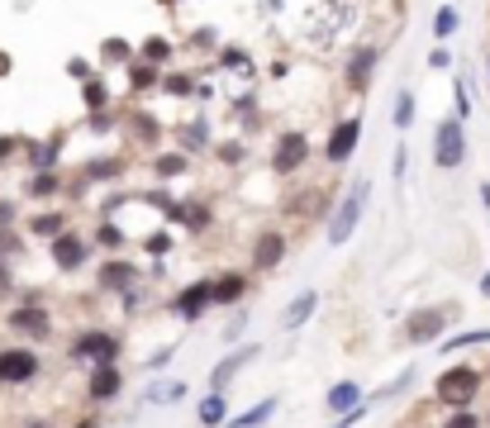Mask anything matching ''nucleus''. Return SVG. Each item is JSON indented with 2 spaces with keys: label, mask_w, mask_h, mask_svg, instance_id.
Masks as SVG:
<instances>
[{
  "label": "nucleus",
  "mask_w": 490,
  "mask_h": 428,
  "mask_svg": "<svg viewBox=\"0 0 490 428\" xmlns=\"http://www.w3.org/2000/svg\"><path fill=\"white\" fill-rule=\"evenodd\" d=\"M481 381H485V376H481L476 367H448V371L433 381V395H438V405H443V409H452V415H458V409H471V405H476Z\"/></svg>",
  "instance_id": "obj_1"
},
{
  "label": "nucleus",
  "mask_w": 490,
  "mask_h": 428,
  "mask_svg": "<svg viewBox=\"0 0 490 428\" xmlns=\"http://www.w3.org/2000/svg\"><path fill=\"white\" fill-rule=\"evenodd\" d=\"M458 319V305H429V309H414L410 319L400 324V343H410V348H424V343H438L443 338V328Z\"/></svg>",
  "instance_id": "obj_2"
},
{
  "label": "nucleus",
  "mask_w": 490,
  "mask_h": 428,
  "mask_svg": "<svg viewBox=\"0 0 490 428\" xmlns=\"http://www.w3.org/2000/svg\"><path fill=\"white\" fill-rule=\"evenodd\" d=\"M367 195H371V181H358V186L348 191V201L338 205V214H333V224H329V243H348V238H352V228L362 224Z\"/></svg>",
  "instance_id": "obj_3"
},
{
  "label": "nucleus",
  "mask_w": 490,
  "mask_h": 428,
  "mask_svg": "<svg viewBox=\"0 0 490 428\" xmlns=\"http://www.w3.org/2000/svg\"><path fill=\"white\" fill-rule=\"evenodd\" d=\"M39 376V357L29 348H5L0 352V386H29Z\"/></svg>",
  "instance_id": "obj_4"
},
{
  "label": "nucleus",
  "mask_w": 490,
  "mask_h": 428,
  "mask_svg": "<svg viewBox=\"0 0 490 428\" xmlns=\"http://www.w3.org/2000/svg\"><path fill=\"white\" fill-rule=\"evenodd\" d=\"M462 157H467L462 124H458V120H443V124H438V147H433V162H438V167H458Z\"/></svg>",
  "instance_id": "obj_5"
},
{
  "label": "nucleus",
  "mask_w": 490,
  "mask_h": 428,
  "mask_svg": "<svg viewBox=\"0 0 490 428\" xmlns=\"http://www.w3.org/2000/svg\"><path fill=\"white\" fill-rule=\"evenodd\" d=\"M124 390V371L114 367V361H100V367H91V381H86V395L95 405H105V400H114V395Z\"/></svg>",
  "instance_id": "obj_6"
},
{
  "label": "nucleus",
  "mask_w": 490,
  "mask_h": 428,
  "mask_svg": "<svg viewBox=\"0 0 490 428\" xmlns=\"http://www.w3.org/2000/svg\"><path fill=\"white\" fill-rule=\"evenodd\" d=\"M305 153H310V143L300 138V134H281V138H277V153H272V172L291 176L300 162H305Z\"/></svg>",
  "instance_id": "obj_7"
},
{
  "label": "nucleus",
  "mask_w": 490,
  "mask_h": 428,
  "mask_svg": "<svg viewBox=\"0 0 490 428\" xmlns=\"http://www.w3.org/2000/svg\"><path fill=\"white\" fill-rule=\"evenodd\" d=\"M252 357H258V343H243V348H233L229 357H219V367L210 371V390H224L233 376L243 371V361H252Z\"/></svg>",
  "instance_id": "obj_8"
},
{
  "label": "nucleus",
  "mask_w": 490,
  "mask_h": 428,
  "mask_svg": "<svg viewBox=\"0 0 490 428\" xmlns=\"http://www.w3.org/2000/svg\"><path fill=\"white\" fill-rule=\"evenodd\" d=\"M329 10H333V24H314V29H310V39H314V43L338 39L352 20H358V0H329Z\"/></svg>",
  "instance_id": "obj_9"
},
{
  "label": "nucleus",
  "mask_w": 490,
  "mask_h": 428,
  "mask_svg": "<svg viewBox=\"0 0 490 428\" xmlns=\"http://www.w3.org/2000/svg\"><path fill=\"white\" fill-rule=\"evenodd\" d=\"M371 76H377V48H358L352 62H348V91L362 95L371 86Z\"/></svg>",
  "instance_id": "obj_10"
},
{
  "label": "nucleus",
  "mask_w": 490,
  "mask_h": 428,
  "mask_svg": "<svg viewBox=\"0 0 490 428\" xmlns=\"http://www.w3.org/2000/svg\"><path fill=\"white\" fill-rule=\"evenodd\" d=\"M72 352H77V357H91L95 367H100V361H114L120 343H114L110 334H100V328H95V334H81V338H77V348H72Z\"/></svg>",
  "instance_id": "obj_11"
},
{
  "label": "nucleus",
  "mask_w": 490,
  "mask_h": 428,
  "mask_svg": "<svg viewBox=\"0 0 490 428\" xmlns=\"http://www.w3.org/2000/svg\"><path fill=\"white\" fill-rule=\"evenodd\" d=\"M10 328H14V334H29V338H48V334H53V324H48L43 305H24V309H14V315H10Z\"/></svg>",
  "instance_id": "obj_12"
},
{
  "label": "nucleus",
  "mask_w": 490,
  "mask_h": 428,
  "mask_svg": "<svg viewBox=\"0 0 490 428\" xmlns=\"http://www.w3.org/2000/svg\"><path fill=\"white\" fill-rule=\"evenodd\" d=\"M314 305H319V295H314V290H300L295 300L281 309V328H286V334H295V328H305V324H310V315H314Z\"/></svg>",
  "instance_id": "obj_13"
},
{
  "label": "nucleus",
  "mask_w": 490,
  "mask_h": 428,
  "mask_svg": "<svg viewBox=\"0 0 490 428\" xmlns=\"http://www.w3.org/2000/svg\"><path fill=\"white\" fill-rule=\"evenodd\" d=\"M358 134H362V120H343V124H338L333 138H329V162H348L352 147H358Z\"/></svg>",
  "instance_id": "obj_14"
},
{
  "label": "nucleus",
  "mask_w": 490,
  "mask_h": 428,
  "mask_svg": "<svg viewBox=\"0 0 490 428\" xmlns=\"http://www.w3.org/2000/svg\"><path fill=\"white\" fill-rule=\"evenodd\" d=\"M281 257H286V238L272 228V234L258 238V248H252V262H258V272H272V267H281Z\"/></svg>",
  "instance_id": "obj_15"
},
{
  "label": "nucleus",
  "mask_w": 490,
  "mask_h": 428,
  "mask_svg": "<svg viewBox=\"0 0 490 428\" xmlns=\"http://www.w3.org/2000/svg\"><path fill=\"white\" fill-rule=\"evenodd\" d=\"M243 290H248L243 276H239V272H224L219 281H210V305H239Z\"/></svg>",
  "instance_id": "obj_16"
},
{
  "label": "nucleus",
  "mask_w": 490,
  "mask_h": 428,
  "mask_svg": "<svg viewBox=\"0 0 490 428\" xmlns=\"http://www.w3.org/2000/svg\"><path fill=\"white\" fill-rule=\"evenodd\" d=\"M352 409H362V386L358 381H338L329 390V415H352Z\"/></svg>",
  "instance_id": "obj_17"
},
{
  "label": "nucleus",
  "mask_w": 490,
  "mask_h": 428,
  "mask_svg": "<svg viewBox=\"0 0 490 428\" xmlns=\"http://www.w3.org/2000/svg\"><path fill=\"white\" fill-rule=\"evenodd\" d=\"M100 286H105V290L139 286V267H129V262H105V267H100Z\"/></svg>",
  "instance_id": "obj_18"
},
{
  "label": "nucleus",
  "mask_w": 490,
  "mask_h": 428,
  "mask_svg": "<svg viewBox=\"0 0 490 428\" xmlns=\"http://www.w3.org/2000/svg\"><path fill=\"white\" fill-rule=\"evenodd\" d=\"M195 419L205 424V428H219V424H224V419H229V400H224V390H210L205 400H200V415H195Z\"/></svg>",
  "instance_id": "obj_19"
},
{
  "label": "nucleus",
  "mask_w": 490,
  "mask_h": 428,
  "mask_svg": "<svg viewBox=\"0 0 490 428\" xmlns=\"http://www.w3.org/2000/svg\"><path fill=\"white\" fill-rule=\"evenodd\" d=\"M205 305H210V281L191 286V290H186L181 300H177V309H181L186 319H200V315H205Z\"/></svg>",
  "instance_id": "obj_20"
},
{
  "label": "nucleus",
  "mask_w": 490,
  "mask_h": 428,
  "mask_svg": "<svg viewBox=\"0 0 490 428\" xmlns=\"http://www.w3.org/2000/svg\"><path fill=\"white\" fill-rule=\"evenodd\" d=\"M53 262L72 272V267H81V262H86V248H81L77 238H58V243H53Z\"/></svg>",
  "instance_id": "obj_21"
},
{
  "label": "nucleus",
  "mask_w": 490,
  "mask_h": 428,
  "mask_svg": "<svg viewBox=\"0 0 490 428\" xmlns=\"http://www.w3.org/2000/svg\"><path fill=\"white\" fill-rule=\"evenodd\" d=\"M186 395V381H162L153 390H143V405H167V400H181Z\"/></svg>",
  "instance_id": "obj_22"
},
{
  "label": "nucleus",
  "mask_w": 490,
  "mask_h": 428,
  "mask_svg": "<svg viewBox=\"0 0 490 428\" xmlns=\"http://www.w3.org/2000/svg\"><path fill=\"white\" fill-rule=\"evenodd\" d=\"M272 415H277V400H262L258 409H248V415H243V419H233L229 428H262Z\"/></svg>",
  "instance_id": "obj_23"
},
{
  "label": "nucleus",
  "mask_w": 490,
  "mask_h": 428,
  "mask_svg": "<svg viewBox=\"0 0 490 428\" xmlns=\"http://www.w3.org/2000/svg\"><path fill=\"white\" fill-rule=\"evenodd\" d=\"M481 343H490V328H471V334H458V338H448V352H462V348H481Z\"/></svg>",
  "instance_id": "obj_24"
},
{
  "label": "nucleus",
  "mask_w": 490,
  "mask_h": 428,
  "mask_svg": "<svg viewBox=\"0 0 490 428\" xmlns=\"http://www.w3.org/2000/svg\"><path fill=\"white\" fill-rule=\"evenodd\" d=\"M452 29H458V10H452V5H443V10L433 14V34H438V39H448Z\"/></svg>",
  "instance_id": "obj_25"
},
{
  "label": "nucleus",
  "mask_w": 490,
  "mask_h": 428,
  "mask_svg": "<svg viewBox=\"0 0 490 428\" xmlns=\"http://www.w3.org/2000/svg\"><path fill=\"white\" fill-rule=\"evenodd\" d=\"M410 120H414V101H410V91H404L400 105H395V129H410Z\"/></svg>",
  "instance_id": "obj_26"
},
{
  "label": "nucleus",
  "mask_w": 490,
  "mask_h": 428,
  "mask_svg": "<svg viewBox=\"0 0 490 428\" xmlns=\"http://www.w3.org/2000/svg\"><path fill=\"white\" fill-rule=\"evenodd\" d=\"M443 428H481V419L471 415V409H458V415H448V424Z\"/></svg>",
  "instance_id": "obj_27"
},
{
  "label": "nucleus",
  "mask_w": 490,
  "mask_h": 428,
  "mask_svg": "<svg viewBox=\"0 0 490 428\" xmlns=\"http://www.w3.org/2000/svg\"><path fill=\"white\" fill-rule=\"evenodd\" d=\"M105 101H110V91L100 86V81H86V105H91V110H100Z\"/></svg>",
  "instance_id": "obj_28"
},
{
  "label": "nucleus",
  "mask_w": 490,
  "mask_h": 428,
  "mask_svg": "<svg viewBox=\"0 0 490 428\" xmlns=\"http://www.w3.org/2000/svg\"><path fill=\"white\" fill-rule=\"evenodd\" d=\"M158 172H162V176H172V172H186V157H162V162H158Z\"/></svg>",
  "instance_id": "obj_29"
},
{
  "label": "nucleus",
  "mask_w": 490,
  "mask_h": 428,
  "mask_svg": "<svg viewBox=\"0 0 490 428\" xmlns=\"http://www.w3.org/2000/svg\"><path fill=\"white\" fill-rule=\"evenodd\" d=\"M172 352H177V348H162V352H153V357H148V371H162L167 361H172Z\"/></svg>",
  "instance_id": "obj_30"
},
{
  "label": "nucleus",
  "mask_w": 490,
  "mask_h": 428,
  "mask_svg": "<svg viewBox=\"0 0 490 428\" xmlns=\"http://www.w3.org/2000/svg\"><path fill=\"white\" fill-rule=\"evenodd\" d=\"M33 228H39V234H58V228H62V219H58V214H48V219H39Z\"/></svg>",
  "instance_id": "obj_31"
},
{
  "label": "nucleus",
  "mask_w": 490,
  "mask_h": 428,
  "mask_svg": "<svg viewBox=\"0 0 490 428\" xmlns=\"http://www.w3.org/2000/svg\"><path fill=\"white\" fill-rule=\"evenodd\" d=\"M167 91H172V95H186V91H191V81H186V76H167Z\"/></svg>",
  "instance_id": "obj_32"
},
{
  "label": "nucleus",
  "mask_w": 490,
  "mask_h": 428,
  "mask_svg": "<svg viewBox=\"0 0 490 428\" xmlns=\"http://www.w3.org/2000/svg\"><path fill=\"white\" fill-rule=\"evenodd\" d=\"M72 428H100V419H95V415H86V419H81V424H72Z\"/></svg>",
  "instance_id": "obj_33"
},
{
  "label": "nucleus",
  "mask_w": 490,
  "mask_h": 428,
  "mask_svg": "<svg viewBox=\"0 0 490 428\" xmlns=\"http://www.w3.org/2000/svg\"><path fill=\"white\" fill-rule=\"evenodd\" d=\"M5 290H10V272H5V267H0V295H5Z\"/></svg>",
  "instance_id": "obj_34"
},
{
  "label": "nucleus",
  "mask_w": 490,
  "mask_h": 428,
  "mask_svg": "<svg viewBox=\"0 0 490 428\" xmlns=\"http://www.w3.org/2000/svg\"><path fill=\"white\" fill-rule=\"evenodd\" d=\"M24 428H53V424H48V419H29Z\"/></svg>",
  "instance_id": "obj_35"
},
{
  "label": "nucleus",
  "mask_w": 490,
  "mask_h": 428,
  "mask_svg": "<svg viewBox=\"0 0 490 428\" xmlns=\"http://www.w3.org/2000/svg\"><path fill=\"white\" fill-rule=\"evenodd\" d=\"M481 290H485V300H490V272L481 276Z\"/></svg>",
  "instance_id": "obj_36"
},
{
  "label": "nucleus",
  "mask_w": 490,
  "mask_h": 428,
  "mask_svg": "<svg viewBox=\"0 0 490 428\" xmlns=\"http://www.w3.org/2000/svg\"><path fill=\"white\" fill-rule=\"evenodd\" d=\"M481 195H485V205H490V186H481Z\"/></svg>",
  "instance_id": "obj_37"
},
{
  "label": "nucleus",
  "mask_w": 490,
  "mask_h": 428,
  "mask_svg": "<svg viewBox=\"0 0 490 428\" xmlns=\"http://www.w3.org/2000/svg\"><path fill=\"white\" fill-rule=\"evenodd\" d=\"M485 376H490V371H485Z\"/></svg>",
  "instance_id": "obj_38"
}]
</instances>
